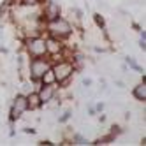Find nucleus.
<instances>
[{
	"instance_id": "nucleus-14",
	"label": "nucleus",
	"mask_w": 146,
	"mask_h": 146,
	"mask_svg": "<svg viewBox=\"0 0 146 146\" xmlns=\"http://www.w3.org/2000/svg\"><path fill=\"white\" fill-rule=\"evenodd\" d=\"M72 141H74V144H86V143H88V141H86L85 137H83L81 134H76L74 137H72Z\"/></svg>"
},
{
	"instance_id": "nucleus-13",
	"label": "nucleus",
	"mask_w": 146,
	"mask_h": 146,
	"mask_svg": "<svg viewBox=\"0 0 146 146\" xmlns=\"http://www.w3.org/2000/svg\"><path fill=\"white\" fill-rule=\"evenodd\" d=\"M93 19H95V25H97L100 30L106 28V21H104V18H102L100 14H93Z\"/></svg>"
},
{
	"instance_id": "nucleus-9",
	"label": "nucleus",
	"mask_w": 146,
	"mask_h": 146,
	"mask_svg": "<svg viewBox=\"0 0 146 146\" xmlns=\"http://www.w3.org/2000/svg\"><path fill=\"white\" fill-rule=\"evenodd\" d=\"M46 48H48V55H58L62 51V42L60 39H55V37H48L46 39Z\"/></svg>"
},
{
	"instance_id": "nucleus-12",
	"label": "nucleus",
	"mask_w": 146,
	"mask_h": 146,
	"mask_svg": "<svg viewBox=\"0 0 146 146\" xmlns=\"http://www.w3.org/2000/svg\"><path fill=\"white\" fill-rule=\"evenodd\" d=\"M125 62H127V65H129V67H132L134 70H137V72H141V74H144V69H141L137 64H135V62H134V58L127 56V58H125Z\"/></svg>"
},
{
	"instance_id": "nucleus-21",
	"label": "nucleus",
	"mask_w": 146,
	"mask_h": 146,
	"mask_svg": "<svg viewBox=\"0 0 146 146\" xmlns=\"http://www.w3.org/2000/svg\"><path fill=\"white\" fill-rule=\"evenodd\" d=\"M23 132H25V134H35L37 130H35V129H30V127H27V129H25Z\"/></svg>"
},
{
	"instance_id": "nucleus-4",
	"label": "nucleus",
	"mask_w": 146,
	"mask_h": 146,
	"mask_svg": "<svg viewBox=\"0 0 146 146\" xmlns=\"http://www.w3.org/2000/svg\"><path fill=\"white\" fill-rule=\"evenodd\" d=\"M51 65H53V62H51L49 58L46 56H40V58H32L28 64V69H30V78H32L34 81H39L40 78H42V74L51 69Z\"/></svg>"
},
{
	"instance_id": "nucleus-16",
	"label": "nucleus",
	"mask_w": 146,
	"mask_h": 146,
	"mask_svg": "<svg viewBox=\"0 0 146 146\" xmlns=\"http://www.w3.org/2000/svg\"><path fill=\"white\" fill-rule=\"evenodd\" d=\"M111 129H113V130H111V134H113V135H118V134L121 132V130H120V127H118V125H113Z\"/></svg>"
},
{
	"instance_id": "nucleus-7",
	"label": "nucleus",
	"mask_w": 146,
	"mask_h": 146,
	"mask_svg": "<svg viewBox=\"0 0 146 146\" xmlns=\"http://www.w3.org/2000/svg\"><path fill=\"white\" fill-rule=\"evenodd\" d=\"M55 92H56V86L55 85H42V86H40V90L37 92L39 93V99H40V104L44 106V104H48V102L53 100Z\"/></svg>"
},
{
	"instance_id": "nucleus-22",
	"label": "nucleus",
	"mask_w": 146,
	"mask_h": 146,
	"mask_svg": "<svg viewBox=\"0 0 146 146\" xmlns=\"http://www.w3.org/2000/svg\"><path fill=\"white\" fill-rule=\"evenodd\" d=\"M88 113H90V116H93V114H95L97 111H95V108H92V106H90V108H88Z\"/></svg>"
},
{
	"instance_id": "nucleus-17",
	"label": "nucleus",
	"mask_w": 146,
	"mask_h": 146,
	"mask_svg": "<svg viewBox=\"0 0 146 146\" xmlns=\"http://www.w3.org/2000/svg\"><path fill=\"white\" fill-rule=\"evenodd\" d=\"M83 86H86V88L92 86V79L90 78H85V79H83Z\"/></svg>"
},
{
	"instance_id": "nucleus-6",
	"label": "nucleus",
	"mask_w": 146,
	"mask_h": 146,
	"mask_svg": "<svg viewBox=\"0 0 146 146\" xmlns=\"http://www.w3.org/2000/svg\"><path fill=\"white\" fill-rule=\"evenodd\" d=\"M60 13H62V9H60L58 2H55V0H48L46 5H44V18H46V21H53V19L60 18Z\"/></svg>"
},
{
	"instance_id": "nucleus-10",
	"label": "nucleus",
	"mask_w": 146,
	"mask_h": 146,
	"mask_svg": "<svg viewBox=\"0 0 146 146\" xmlns=\"http://www.w3.org/2000/svg\"><path fill=\"white\" fill-rule=\"evenodd\" d=\"M39 81H40V85H56V79H55V72H53V69H48Z\"/></svg>"
},
{
	"instance_id": "nucleus-1",
	"label": "nucleus",
	"mask_w": 146,
	"mask_h": 146,
	"mask_svg": "<svg viewBox=\"0 0 146 146\" xmlns=\"http://www.w3.org/2000/svg\"><path fill=\"white\" fill-rule=\"evenodd\" d=\"M25 49L30 58H40L48 56V48H46V37L40 35H30L25 37Z\"/></svg>"
},
{
	"instance_id": "nucleus-11",
	"label": "nucleus",
	"mask_w": 146,
	"mask_h": 146,
	"mask_svg": "<svg viewBox=\"0 0 146 146\" xmlns=\"http://www.w3.org/2000/svg\"><path fill=\"white\" fill-rule=\"evenodd\" d=\"M134 97L137 99V100H141V102H144L146 100V83H141V85H137L134 88Z\"/></svg>"
},
{
	"instance_id": "nucleus-19",
	"label": "nucleus",
	"mask_w": 146,
	"mask_h": 146,
	"mask_svg": "<svg viewBox=\"0 0 146 146\" xmlns=\"http://www.w3.org/2000/svg\"><path fill=\"white\" fill-rule=\"evenodd\" d=\"M102 109H104V102H97V106H95V111H99V113H100Z\"/></svg>"
},
{
	"instance_id": "nucleus-3",
	"label": "nucleus",
	"mask_w": 146,
	"mask_h": 146,
	"mask_svg": "<svg viewBox=\"0 0 146 146\" xmlns=\"http://www.w3.org/2000/svg\"><path fill=\"white\" fill-rule=\"evenodd\" d=\"M51 69H53L55 72V79L58 85H65V83L70 79L72 72H74V65H72V62H67V60H60L56 62V64L51 65Z\"/></svg>"
},
{
	"instance_id": "nucleus-2",
	"label": "nucleus",
	"mask_w": 146,
	"mask_h": 146,
	"mask_svg": "<svg viewBox=\"0 0 146 146\" xmlns=\"http://www.w3.org/2000/svg\"><path fill=\"white\" fill-rule=\"evenodd\" d=\"M46 30H48V35L49 37H55V39H67L72 34V27L69 21H65L64 18H56L53 21H46Z\"/></svg>"
},
{
	"instance_id": "nucleus-5",
	"label": "nucleus",
	"mask_w": 146,
	"mask_h": 146,
	"mask_svg": "<svg viewBox=\"0 0 146 146\" xmlns=\"http://www.w3.org/2000/svg\"><path fill=\"white\" fill-rule=\"evenodd\" d=\"M25 111H28L27 109V95H16V99L13 102V108H11V121L19 120Z\"/></svg>"
},
{
	"instance_id": "nucleus-18",
	"label": "nucleus",
	"mask_w": 146,
	"mask_h": 146,
	"mask_svg": "<svg viewBox=\"0 0 146 146\" xmlns=\"http://www.w3.org/2000/svg\"><path fill=\"white\" fill-rule=\"evenodd\" d=\"M139 48H141L143 51L146 49V39H141V40H139Z\"/></svg>"
},
{
	"instance_id": "nucleus-20",
	"label": "nucleus",
	"mask_w": 146,
	"mask_h": 146,
	"mask_svg": "<svg viewBox=\"0 0 146 146\" xmlns=\"http://www.w3.org/2000/svg\"><path fill=\"white\" fill-rule=\"evenodd\" d=\"M39 144H42V146H44V144H46V146H53V144H55V143H51V141H49V139H46V141H40V143H39Z\"/></svg>"
},
{
	"instance_id": "nucleus-15",
	"label": "nucleus",
	"mask_w": 146,
	"mask_h": 146,
	"mask_svg": "<svg viewBox=\"0 0 146 146\" xmlns=\"http://www.w3.org/2000/svg\"><path fill=\"white\" fill-rule=\"evenodd\" d=\"M70 116H72V113H70V111H67V113H64V116H62V118H58V121H60V123H65Z\"/></svg>"
},
{
	"instance_id": "nucleus-8",
	"label": "nucleus",
	"mask_w": 146,
	"mask_h": 146,
	"mask_svg": "<svg viewBox=\"0 0 146 146\" xmlns=\"http://www.w3.org/2000/svg\"><path fill=\"white\" fill-rule=\"evenodd\" d=\"M42 104H40V99H39V93L37 92H30L27 95V109L28 111H37Z\"/></svg>"
}]
</instances>
